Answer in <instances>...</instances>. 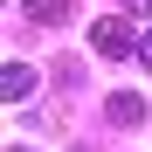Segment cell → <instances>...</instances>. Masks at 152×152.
<instances>
[{
    "instance_id": "1",
    "label": "cell",
    "mask_w": 152,
    "mask_h": 152,
    "mask_svg": "<svg viewBox=\"0 0 152 152\" xmlns=\"http://www.w3.org/2000/svg\"><path fill=\"white\" fill-rule=\"evenodd\" d=\"M90 48H97V56H132L138 35H132V21H97V28H90Z\"/></svg>"
},
{
    "instance_id": "2",
    "label": "cell",
    "mask_w": 152,
    "mask_h": 152,
    "mask_svg": "<svg viewBox=\"0 0 152 152\" xmlns=\"http://www.w3.org/2000/svg\"><path fill=\"white\" fill-rule=\"evenodd\" d=\"M21 97H35V69L28 62H7L0 69V104H21Z\"/></svg>"
},
{
    "instance_id": "3",
    "label": "cell",
    "mask_w": 152,
    "mask_h": 152,
    "mask_svg": "<svg viewBox=\"0 0 152 152\" xmlns=\"http://www.w3.org/2000/svg\"><path fill=\"white\" fill-rule=\"evenodd\" d=\"M104 118H111V124H145V97H132V90H118L111 104H104Z\"/></svg>"
},
{
    "instance_id": "4",
    "label": "cell",
    "mask_w": 152,
    "mask_h": 152,
    "mask_svg": "<svg viewBox=\"0 0 152 152\" xmlns=\"http://www.w3.org/2000/svg\"><path fill=\"white\" fill-rule=\"evenodd\" d=\"M21 14H28L35 28H48V21H62V14H69V0H21Z\"/></svg>"
},
{
    "instance_id": "5",
    "label": "cell",
    "mask_w": 152,
    "mask_h": 152,
    "mask_svg": "<svg viewBox=\"0 0 152 152\" xmlns=\"http://www.w3.org/2000/svg\"><path fill=\"white\" fill-rule=\"evenodd\" d=\"M138 62H145V69H152V28H145V35H138Z\"/></svg>"
},
{
    "instance_id": "6",
    "label": "cell",
    "mask_w": 152,
    "mask_h": 152,
    "mask_svg": "<svg viewBox=\"0 0 152 152\" xmlns=\"http://www.w3.org/2000/svg\"><path fill=\"white\" fill-rule=\"evenodd\" d=\"M124 14H152V0H124Z\"/></svg>"
},
{
    "instance_id": "7",
    "label": "cell",
    "mask_w": 152,
    "mask_h": 152,
    "mask_svg": "<svg viewBox=\"0 0 152 152\" xmlns=\"http://www.w3.org/2000/svg\"><path fill=\"white\" fill-rule=\"evenodd\" d=\"M7 152H28V145H7Z\"/></svg>"
}]
</instances>
